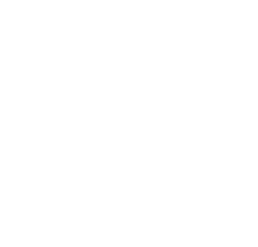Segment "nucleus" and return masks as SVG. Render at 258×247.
Instances as JSON below:
<instances>
[]
</instances>
